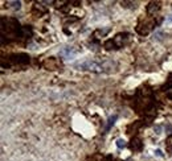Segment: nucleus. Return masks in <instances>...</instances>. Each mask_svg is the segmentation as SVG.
Instances as JSON below:
<instances>
[{
	"instance_id": "obj_1",
	"label": "nucleus",
	"mask_w": 172,
	"mask_h": 161,
	"mask_svg": "<svg viewBox=\"0 0 172 161\" xmlns=\"http://www.w3.org/2000/svg\"><path fill=\"white\" fill-rule=\"evenodd\" d=\"M78 70H89L93 73H110L117 67V64L111 60H105L102 61H95V60H85L82 62H78L74 65Z\"/></svg>"
},
{
	"instance_id": "obj_7",
	"label": "nucleus",
	"mask_w": 172,
	"mask_h": 161,
	"mask_svg": "<svg viewBox=\"0 0 172 161\" xmlns=\"http://www.w3.org/2000/svg\"><path fill=\"white\" fill-rule=\"evenodd\" d=\"M43 66H44L46 70H56V69L58 67V61L56 60V58H53V57L46 58V60L44 61Z\"/></svg>"
},
{
	"instance_id": "obj_2",
	"label": "nucleus",
	"mask_w": 172,
	"mask_h": 161,
	"mask_svg": "<svg viewBox=\"0 0 172 161\" xmlns=\"http://www.w3.org/2000/svg\"><path fill=\"white\" fill-rule=\"evenodd\" d=\"M78 53H80V50L75 49V48L66 46V48H64V49L60 52V56H61V57H64L65 60H72V58H74Z\"/></svg>"
},
{
	"instance_id": "obj_5",
	"label": "nucleus",
	"mask_w": 172,
	"mask_h": 161,
	"mask_svg": "<svg viewBox=\"0 0 172 161\" xmlns=\"http://www.w3.org/2000/svg\"><path fill=\"white\" fill-rule=\"evenodd\" d=\"M11 60L15 64H28L29 62V56L24 54V53H19V54L11 56Z\"/></svg>"
},
{
	"instance_id": "obj_10",
	"label": "nucleus",
	"mask_w": 172,
	"mask_h": 161,
	"mask_svg": "<svg viewBox=\"0 0 172 161\" xmlns=\"http://www.w3.org/2000/svg\"><path fill=\"white\" fill-rule=\"evenodd\" d=\"M103 48H105L106 50H111V49H117L115 48V44H114V41H112V38H110V40H107L103 44Z\"/></svg>"
},
{
	"instance_id": "obj_14",
	"label": "nucleus",
	"mask_w": 172,
	"mask_h": 161,
	"mask_svg": "<svg viewBox=\"0 0 172 161\" xmlns=\"http://www.w3.org/2000/svg\"><path fill=\"white\" fill-rule=\"evenodd\" d=\"M155 155H156L157 157H163V156H164V155L162 153V151H160V149H156V151H155Z\"/></svg>"
},
{
	"instance_id": "obj_15",
	"label": "nucleus",
	"mask_w": 172,
	"mask_h": 161,
	"mask_svg": "<svg viewBox=\"0 0 172 161\" xmlns=\"http://www.w3.org/2000/svg\"><path fill=\"white\" fill-rule=\"evenodd\" d=\"M105 161H111V157L107 156V157H106V159H105Z\"/></svg>"
},
{
	"instance_id": "obj_3",
	"label": "nucleus",
	"mask_w": 172,
	"mask_h": 161,
	"mask_svg": "<svg viewBox=\"0 0 172 161\" xmlns=\"http://www.w3.org/2000/svg\"><path fill=\"white\" fill-rule=\"evenodd\" d=\"M155 27V21H150V22H144V24H139L136 27V32L139 35L144 36V35H148V33L152 30V28Z\"/></svg>"
},
{
	"instance_id": "obj_4",
	"label": "nucleus",
	"mask_w": 172,
	"mask_h": 161,
	"mask_svg": "<svg viewBox=\"0 0 172 161\" xmlns=\"http://www.w3.org/2000/svg\"><path fill=\"white\" fill-rule=\"evenodd\" d=\"M128 40V35L127 33H118L117 36H115L114 38H112V41H114L115 44V48H122L123 45L126 44V41Z\"/></svg>"
},
{
	"instance_id": "obj_9",
	"label": "nucleus",
	"mask_w": 172,
	"mask_h": 161,
	"mask_svg": "<svg viewBox=\"0 0 172 161\" xmlns=\"http://www.w3.org/2000/svg\"><path fill=\"white\" fill-rule=\"evenodd\" d=\"M117 119H118L117 115H112V116H110L109 120H107V124H106L105 131H109V129L111 128V126H114V123H115V120H117Z\"/></svg>"
},
{
	"instance_id": "obj_12",
	"label": "nucleus",
	"mask_w": 172,
	"mask_h": 161,
	"mask_svg": "<svg viewBox=\"0 0 172 161\" xmlns=\"http://www.w3.org/2000/svg\"><path fill=\"white\" fill-rule=\"evenodd\" d=\"M165 148H167V151H172V135H170L165 140Z\"/></svg>"
},
{
	"instance_id": "obj_13",
	"label": "nucleus",
	"mask_w": 172,
	"mask_h": 161,
	"mask_svg": "<svg viewBox=\"0 0 172 161\" xmlns=\"http://www.w3.org/2000/svg\"><path fill=\"white\" fill-rule=\"evenodd\" d=\"M126 145H127V144H126V141L123 140V139H118V140H117V147H118L119 149L126 148Z\"/></svg>"
},
{
	"instance_id": "obj_6",
	"label": "nucleus",
	"mask_w": 172,
	"mask_h": 161,
	"mask_svg": "<svg viewBox=\"0 0 172 161\" xmlns=\"http://www.w3.org/2000/svg\"><path fill=\"white\" fill-rule=\"evenodd\" d=\"M130 148H131V151H134V152H140L142 148H143L142 140H140L139 137H132L131 141H130Z\"/></svg>"
},
{
	"instance_id": "obj_11",
	"label": "nucleus",
	"mask_w": 172,
	"mask_h": 161,
	"mask_svg": "<svg viewBox=\"0 0 172 161\" xmlns=\"http://www.w3.org/2000/svg\"><path fill=\"white\" fill-rule=\"evenodd\" d=\"M7 4H11L9 7L13 9H20L21 7V1H7Z\"/></svg>"
},
{
	"instance_id": "obj_8",
	"label": "nucleus",
	"mask_w": 172,
	"mask_h": 161,
	"mask_svg": "<svg viewBox=\"0 0 172 161\" xmlns=\"http://www.w3.org/2000/svg\"><path fill=\"white\" fill-rule=\"evenodd\" d=\"M160 11V1H151L147 5V13L148 15H155Z\"/></svg>"
},
{
	"instance_id": "obj_16",
	"label": "nucleus",
	"mask_w": 172,
	"mask_h": 161,
	"mask_svg": "<svg viewBox=\"0 0 172 161\" xmlns=\"http://www.w3.org/2000/svg\"><path fill=\"white\" fill-rule=\"evenodd\" d=\"M168 21H170V22H172V16H171L170 19H168Z\"/></svg>"
}]
</instances>
